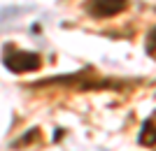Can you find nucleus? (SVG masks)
Masks as SVG:
<instances>
[{"label": "nucleus", "instance_id": "obj_1", "mask_svg": "<svg viewBox=\"0 0 156 151\" xmlns=\"http://www.w3.org/2000/svg\"><path fill=\"white\" fill-rule=\"evenodd\" d=\"M2 63H5V67L9 72L21 74V72H35L42 65V58L35 51H23V49H16V46L7 44L2 49Z\"/></svg>", "mask_w": 156, "mask_h": 151}, {"label": "nucleus", "instance_id": "obj_2", "mask_svg": "<svg viewBox=\"0 0 156 151\" xmlns=\"http://www.w3.org/2000/svg\"><path fill=\"white\" fill-rule=\"evenodd\" d=\"M128 7V0H86L84 9L93 19H110L117 16Z\"/></svg>", "mask_w": 156, "mask_h": 151}, {"label": "nucleus", "instance_id": "obj_3", "mask_svg": "<svg viewBox=\"0 0 156 151\" xmlns=\"http://www.w3.org/2000/svg\"><path fill=\"white\" fill-rule=\"evenodd\" d=\"M137 142L142 146H156V109L151 112V116H147V121L140 128Z\"/></svg>", "mask_w": 156, "mask_h": 151}, {"label": "nucleus", "instance_id": "obj_4", "mask_svg": "<svg viewBox=\"0 0 156 151\" xmlns=\"http://www.w3.org/2000/svg\"><path fill=\"white\" fill-rule=\"evenodd\" d=\"M144 51H147L149 58L156 60V26L151 28L149 33H147V37H144Z\"/></svg>", "mask_w": 156, "mask_h": 151}]
</instances>
